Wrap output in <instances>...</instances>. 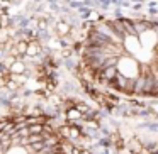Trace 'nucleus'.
<instances>
[{
	"label": "nucleus",
	"instance_id": "nucleus-1",
	"mask_svg": "<svg viewBox=\"0 0 158 154\" xmlns=\"http://www.w3.org/2000/svg\"><path fill=\"white\" fill-rule=\"evenodd\" d=\"M158 26L153 19L92 21L82 42V61L95 81L129 97H156Z\"/></svg>",
	"mask_w": 158,
	"mask_h": 154
},
{
	"label": "nucleus",
	"instance_id": "nucleus-2",
	"mask_svg": "<svg viewBox=\"0 0 158 154\" xmlns=\"http://www.w3.org/2000/svg\"><path fill=\"white\" fill-rule=\"evenodd\" d=\"M0 154H68L61 136L43 117L0 119Z\"/></svg>",
	"mask_w": 158,
	"mask_h": 154
}]
</instances>
